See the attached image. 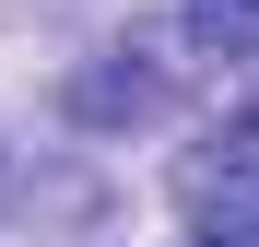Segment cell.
I'll use <instances>...</instances> for the list:
<instances>
[{
    "label": "cell",
    "instance_id": "6da1fadb",
    "mask_svg": "<svg viewBox=\"0 0 259 247\" xmlns=\"http://www.w3.org/2000/svg\"><path fill=\"white\" fill-rule=\"evenodd\" d=\"M177 212H189L212 247H259V165H224V153H177Z\"/></svg>",
    "mask_w": 259,
    "mask_h": 247
},
{
    "label": "cell",
    "instance_id": "7a4b0ae2",
    "mask_svg": "<svg viewBox=\"0 0 259 247\" xmlns=\"http://www.w3.org/2000/svg\"><path fill=\"white\" fill-rule=\"evenodd\" d=\"M212 59H259V0H177Z\"/></svg>",
    "mask_w": 259,
    "mask_h": 247
},
{
    "label": "cell",
    "instance_id": "3957f363",
    "mask_svg": "<svg viewBox=\"0 0 259 247\" xmlns=\"http://www.w3.org/2000/svg\"><path fill=\"white\" fill-rule=\"evenodd\" d=\"M200 247H212V235H200Z\"/></svg>",
    "mask_w": 259,
    "mask_h": 247
}]
</instances>
